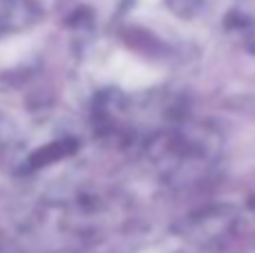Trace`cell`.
<instances>
[{
	"label": "cell",
	"mask_w": 255,
	"mask_h": 253,
	"mask_svg": "<svg viewBox=\"0 0 255 253\" xmlns=\"http://www.w3.org/2000/svg\"><path fill=\"white\" fill-rule=\"evenodd\" d=\"M83 146L85 141L79 128L65 124H43L13 146V175L29 184L47 182V175L52 179L65 164H74Z\"/></svg>",
	"instance_id": "1"
},
{
	"label": "cell",
	"mask_w": 255,
	"mask_h": 253,
	"mask_svg": "<svg viewBox=\"0 0 255 253\" xmlns=\"http://www.w3.org/2000/svg\"><path fill=\"white\" fill-rule=\"evenodd\" d=\"M141 253H193L188 245H186L184 240H177V238H170V240H159L154 242L152 247H148V249H143Z\"/></svg>",
	"instance_id": "2"
}]
</instances>
